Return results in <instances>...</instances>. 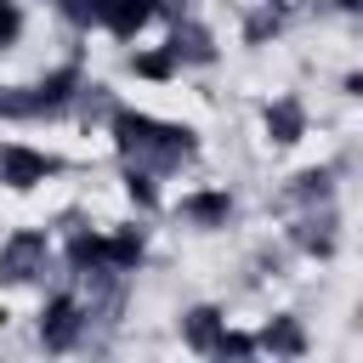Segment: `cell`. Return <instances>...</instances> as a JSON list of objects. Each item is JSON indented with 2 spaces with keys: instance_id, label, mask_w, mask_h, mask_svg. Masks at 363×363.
Returning a JSON list of instances; mask_svg holds the SVG:
<instances>
[{
  "instance_id": "cell-7",
  "label": "cell",
  "mask_w": 363,
  "mask_h": 363,
  "mask_svg": "<svg viewBox=\"0 0 363 363\" xmlns=\"http://www.w3.org/2000/svg\"><path fill=\"white\" fill-rule=\"evenodd\" d=\"M187 210H193L199 221H221V216H227V199H221V193H199Z\"/></svg>"
},
{
  "instance_id": "cell-2",
  "label": "cell",
  "mask_w": 363,
  "mask_h": 363,
  "mask_svg": "<svg viewBox=\"0 0 363 363\" xmlns=\"http://www.w3.org/2000/svg\"><path fill=\"white\" fill-rule=\"evenodd\" d=\"M147 17H153V0H108V6H102V23H108L119 40H130Z\"/></svg>"
},
{
  "instance_id": "cell-9",
  "label": "cell",
  "mask_w": 363,
  "mask_h": 363,
  "mask_svg": "<svg viewBox=\"0 0 363 363\" xmlns=\"http://www.w3.org/2000/svg\"><path fill=\"white\" fill-rule=\"evenodd\" d=\"M187 335H193V346H216V312H193Z\"/></svg>"
},
{
  "instance_id": "cell-12",
  "label": "cell",
  "mask_w": 363,
  "mask_h": 363,
  "mask_svg": "<svg viewBox=\"0 0 363 363\" xmlns=\"http://www.w3.org/2000/svg\"><path fill=\"white\" fill-rule=\"evenodd\" d=\"M17 28H23L17 6H11V0H0V45H11V40H17Z\"/></svg>"
},
{
  "instance_id": "cell-8",
  "label": "cell",
  "mask_w": 363,
  "mask_h": 363,
  "mask_svg": "<svg viewBox=\"0 0 363 363\" xmlns=\"http://www.w3.org/2000/svg\"><path fill=\"white\" fill-rule=\"evenodd\" d=\"M142 255V244H136V233H119V238H108V261H119V267H130Z\"/></svg>"
},
{
  "instance_id": "cell-11",
  "label": "cell",
  "mask_w": 363,
  "mask_h": 363,
  "mask_svg": "<svg viewBox=\"0 0 363 363\" xmlns=\"http://www.w3.org/2000/svg\"><path fill=\"white\" fill-rule=\"evenodd\" d=\"M136 74H147V79H164V74H170V57H164V51H147V57H136Z\"/></svg>"
},
{
  "instance_id": "cell-3",
  "label": "cell",
  "mask_w": 363,
  "mask_h": 363,
  "mask_svg": "<svg viewBox=\"0 0 363 363\" xmlns=\"http://www.w3.org/2000/svg\"><path fill=\"white\" fill-rule=\"evenodd\" d=\"M267 130H272V142H295V136H301V108H295V102L267 108Z\"/></svg>"
},
{
  "instance_id": "cell-6",
  "label": "cell",
  "mask_w": 363,
  "mask_h": 363,
  "mask_svg": "<svg viewBox=\"0 0 363 363\" xmlns=\"http://www.w3.org/2000/svg\"><path fill=\"white\" fill-rule=\"evenodd\" d=\"M34 250H40V238H17V244L6 250V261H0V267H6L11 278H28V255H34Z\"/></svg>"
},
{
  "instance_id": "cell-5",
  "label": "cell",
  "mask_w": 363,
  "mask_h": 363,
  "mask_svg": "<svg viewBox=\"0 0 363 363\" xmlns=\"http://www.w3.org/2000/svg\"><path fill=\"white\" fill-rule=\"evenodd\" d=\"M68 255H74L79 267H102V261H108V238H74Z\"/></svg>"
},
{
  "instance_id": "cell-4",
  "label": "cell",
  "mask_w": 363,
  "mask_h": 363,
  "mask_svg": "<svg viewBox=\"0 0 363 363\" xmlns=\"http://www.w3.org/2000/svg\"><path fill=\"white\" fill-rule=\"evenodd\" d=\"M45 340H51V346H68V340H74V301H51V312H45Z\"/></svg>"
},
{
  "instance_id": "cell-1",
  "label": "cell",
  "mask_w": 363,
  "mask_h": 363,
  "mask_svg": "<svg viewBox=\"0 0 363 363\" xmlns=\"http://www.w3.org/2000/svg\"><path fill=\"white\" fill-rule=\"evenodd\" d=\"M51 170H57L51 153H34V147H6V153H0V182H11V187H34V182H45Z\"/></svg>"
},
{
  "instance_id": "cell-10",
  "label": "cell",
  "mask_w": 363,
  "mask_h": 363,
  "mask_svg": "<svg viewBox=\"0 0 363 363\" xmlns=\"http://www.w3.org/2000/svg\"><path fill=\"white\" fill-rule=\"evenodd\" d=\"M267 346H278V352H301V329H295V323H272V329H267Z\"/></svg>"
}]
</instances>
